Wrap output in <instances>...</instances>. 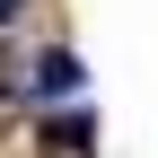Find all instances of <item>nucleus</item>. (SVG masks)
I'll return each instance as SVG.
<instances>
[{
  "label": "nucleus",
  "instance_id": "nucleus-1",
  "mask_svg": "<svg viewBox=\"0 0 158 158\" xmlns=\"http://www.w3.org/2000/svg\"><path fill=\"white\" fill-rule=\"evenodd\" d=\"M79 79H88L79 53H44V62H35V88H44V97H79Z\"/></svg>",
  "mask_w": 158,
  "mask_h": 158
},
{
  "label": "nucleus",
  "instance_id": "nucleus-2",
  "mask_svg": "<svg viewBox=\"0 0 158 158\" xmlns=\"http://www.w3.org/2000/svg\"><path fill=\"white\" fill-rule=\"evenodd\" d=\"M44 141H62V149H88V114H53V123H44Z\"/></svg>",
  "mask_w": 158,
  "mask_h": 158
},
{
  "label": "nucleus",
  "instance_id": "nucleus-3",
  "mask_svg": "<svg viewBox=\"0 0 158 158\" xmlns=\"http://www.w3.org/2000/svg\"><path fill=\"white\" fill-rule=\"evenodd\" d=\"M18 9H27V0H0V27H9V18H18Z\"/></svg>",
  "mask_w": 158,
  "mask_h": 158
}]
</instances>
